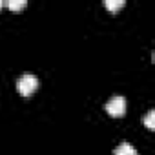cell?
<instances>
[{
    "instance_id": "3957f363",
    "label": "cell",
    "mask_w": 155,
    "mask_h": 155,
    "mask_svg": "<svg viewBox=\"0 0 155 155\" xmlns=\"http://www.w3.org/2000/svg\"><path fill=\"white\" fill-rule=\"evenodd\" d=\"M115 155H137V150L130 142H120L115 148Z\"/></svg>"
},
{
    "instance_id": "277c9868",
    "label": "cell",
    "mask_w": 155,
    "mask_h": 155,
    "mask_svg": "<svg viewBox=\"0 0 155 155\" xmlns=\"http://www.w3.org/2000/svg\"><path fill=\"white\" fill-rule=\"evenodd\" d=\"M144 124H146L150 130L155 128V110H150V111L146 113V117H144Z\"/></svg>"
},
{
    "instance_id": "8992f818",
    "label": "cell",
    "mask_w": 155,
    "mask_h": 155,
    "mask_svg": "<svg viewBox=\"0 0 155 155\" xmlns=\"http://www.w3.org/2000/svg\"><path fill=\"white\" fill-rule=\"evenodd\" d=\"M26 0H8L6 2V6L9 8V9H20V8H26Z\"/></svg>"
},
{
    "instance_id": "6da1fadb",
    "label": "cell",
    "mask_w": 155,
    "mask_h": 155,
    "mask_svg": "<svg viewBox=\"0 0 155 155\" xmlns=\"http://www.w3.org/2000/svg\"><path fill=\"white\" fill-rule=\"evenodd\" d=\"M38 88V79L33 75V73H24L18 77V81H17V90L20 95H31L35 90Z\"/></svg>"
},
{
    "instance_id": "5b68a950",
    "label": "cell",
    "mask_w": 155,
    "mask_h": 155,
    "mask_svg": "<svg viewBox=\"0 0 155 155\" xmlns=\"http://www.w3.org/2000/svg\"><path fill=\"white\" fill-rule=\"evenodd\" d=\"M104 4H106V8H108V9L115 11V9H119V8H122V6H124V0H104Z\"/></svg>"
},
{
    "instance_id": "7a4b0ae2",
    "label": "cell",
    "mask_w": 155,
    "mask_h": 155,
    "mask_svg": "<svg viewBox=\"0 0 155 155\" xmlns=\"http://www.w3.org/2000/svg\"><path fill=\"white\" fill-rule=\"evenodd\" d=\"M106 111H108L111 117H120V115H124V111H126V99L120 97V95L111 97V99L106 102Z\"/></svg>"
},
{
    "instance_id": "52a82bcc",
    "label": "cell",
    "mask_w": 155,
    "mask_h": 155,
    "mask_svg": "<svg viewBox=\"0 0 155 155\" xmlns=\"http://www.w3.org/2000/svg\"><path fill=\"white\" fill-rule=\"evenodd\" d=\"M2 6H4V2H2V0H0V8H2Z\"/></svg>"
}]
</instances>
